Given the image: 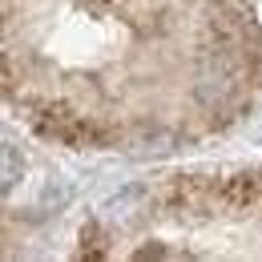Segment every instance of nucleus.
Returning <instances> with one entry per match:
<instances>
[{
	"label": "nucleus",
	"mask_w": 262,
	"mask_h": 262,
	"mask_svg": "<svg viewBox=\"0 0 262 262\" xmlns=\"http://www.w3.org/2000/svg\"><path fill=\"white\" fill-rule=\"evenodd\" d=\"M25 169V162L16 158V145H4V194L16 186V173Z\"/></svg>",
	"instance_id": "4"
},
{
	"label": "nucleus",
	"mask_w": 262,
	"mask_h": 262,
	"mask_svg": "<svg viewBox=\"0 0 262 262\" xmlns=\"http://www.w3.org/2000/svg\"><path fill=\"white\" fill-rule=\"evenodd\" d=\"M254 49H242V45H226V40H206L202 45V61H198V81L194 93L206 109H222L242 93V81H246V61H250Z\"/></svg>",
	"instance_id": "1"
},
{
	"label": "nucleus",
	"mask_w": 262,
	"mask_h": 262,
	"mask_svg": "<svg viewBox=\"0 0 262 262\" xmlns=\"http://www.w3.org/2000/svg\"><path fill=\"white\" fill-rule=\"evenodd\" d=\"M40 133H53L57 141H65V145H73V149H85V145H101L105 141V133L97 129V125H89L81 113H73V109H45L40 113Z\"/></svg>",
	"instance_id": "2"
},
{
	"label": "nucleus",
	"mask_w": 262,
	"mask_h": 262,
	"mask_svg": "<svg viewBox=\"0 0 262 262\" xmlns=\"http://www.w3.org/2000/svg\"><path fill=\"white\" fill-rule=\"evenodd\" d=\"M206 36L226 40V45H242V49H254V45H258V29H254V25H250V16H246V12H238L234 4H214V8H210Z\"/></svg>",
	"instance_id": "3"
}]
</instances>
